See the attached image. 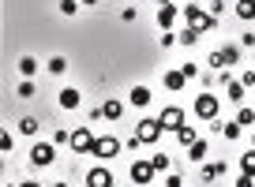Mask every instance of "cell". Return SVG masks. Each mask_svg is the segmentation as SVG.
<instances>
[{"label":"cell","instance_id":"cell-25","mask_svg":"<svg viewBox=\"0 0 255 187\" xmlns=\"http://www.w3.org/2000/svg\"><path fill=\"white\" fill-rule=\"evenodd\" d=\"M150 165L158 172H169V165H173V161H169V154H150Z\"/></svg>","mask_w":255,"mask_h":187},{"label":"cell","instance_id":"cell-36","mask_svg":"<svg viewBox=\"0 0 255 187\" xmlns=\"http://www.w3.org/2000/svg\"><path fill=\"white\" fill-rule=\"evenodd\" d=\"M240 83H244L248 90H255V68H252V71H244V75H240Z\"/></svg>","mask_w":255,"mask_h":187},{"label":"cell","instance_id":"cell-14","mask_svg":"<svg viewBox=\"0 0 255 187\" xmlns=\"http://www.w3.org/2000/svg\"><path fill=\"white\" fill-rule=\"evenodd\" d=\"M184 83H188V79H184V71H180V68H173V71H165V90H173V94H180V90H184Z\"/></svg>","mask_w":255,"mask_h":187},{"label":"cell","instance_id":"cell-15","mask_svg":"<svg viewBox=\"0 0 255 187\" xmlns=\"http://www.w3.org/2000/svg\"><path fill=\"white\" fill-rule=\"evenodd\" d=\"M225 172V161H203V184H210V180H218Z\"/></svg>","mask_w":255,"mask_h":187},{"label":"cell","instance_id":"cell-43","mask_svg":"<svg viewBox=\"0 0 255 187\" xmlns=\"http://www.w3.org/2000/svg\"><path fill=\"white\" fill-rule=\"evenodd\" d=\"M154 4H169V0H154Z\"/></svg>","mask_w":255,"mask_h":187},{"label":"cell","instance_id":"cell-34","mask_svg":"<svg viewBox=\"0 0 255 187\" xmlns=\"http://www.w3.org/2000/svg\"><path fill=\"white\" fill-rule=\"evenodd\" d=\"M158 41H161V49H173V45H176V34H173V30H165Z\"/></svg>","mask_w":255,"mask_h":187},{"label":"cell","instance_id":"cell-29","mask_svg":"<svg viewBox=\"0 0 255 187\" xmlns=\"http://www.w3.org/2000/svg\"><path fill=\"white\" fill-rule=\"evenodd\" d=\"M19 131H23V135H38V120H34V116H23V120H19Z\"/></svg>","mask_w":255,"mask_h":187},{"label":"cell","instance_id":"cell-41","mask_svg":"<svg viewBox=\"0 0 255 187\" xmlns=\"http://www.w3.org/2000/svg\"><path fill=\"white\" fill-rule=\"evenodd\" d=\"M19 187H41V184H34V180H23V184H19Z\"/></svg>","mask_w":255,"mask_h":187},{"label":"cell","instance_id":"cell-10","mask_svg":"<svg viewBox=\"0 0 255 187\" xmlns=\"http://www.w3.org/2000/svg\"><path fill=\"white\" fill-rule=\"evenodd\" d=\"M87 187H117V176H113L109 169H102V165H98V169L87 172Z\"/></svg>","mask_w":255,"mask_h":187},{"label":"cell","instance_id":"cell-32","mask_svg":"<svg viewBox=\"0 0 255 187\" xmlns=\"http://www.w3.org/2000/svg\"><path fill=\"white\" fill-rule=\"evenodd\" d=\"M15 94H19V97H34V94H38V90H34V83H30V79H23Z\"/></svg>","mask_w":255,"mask_h":187},{"label":"cell","instance_id":"cell-18","mask_svg":"<svg viewBox=\"0 0 255 187\" xmlns=\"http://www.w3.org/2000/svg\"><path fill=\"white\" fill-rule=\"evenodd\" d=\"M45 68H49V75H64V71H68V60H64L60 53H53V56L45 60Z\"/></svg>","mask_w":255,"mask_h":187},{"label":"cell","instance_id":"cell-27","mask_svg":"<svg viewBox=\"0 0 255 187\" xmlns=\"http://www.w3.org/2000/svg\"><path fill=\"white\" fill-rule=\"evenodd\" d=\"M180 71H184V79H199L203 75V68L195 60H188V64H180Z\"/></svg>","mask_w":255,"mask_h":187},{"label":"cell","instance_id":"cell-37","mask_svg":"<svg viewBox=\"0 0 255 187\" xmlns=\"http://www.w3.org/2000/svg\"><path fill=\"white\" fill-rule=\"evenodd\" d=\"M222 11H225V0H210V15L218 19V15H222Z\"/></svg>","mask_w":255,"mask_h":187},{"label":"cell","instance_id":"cell-23","mask_svg":"<svg viewBox=\"0 0 255 187\" xmlns=\"http://www.w3.org/2000/svg\"><path fill=\"white\" fill-rule=\"evenodd\" d=\"M222 56H225V68L240 64V45H225V49H222Z\"/></svg>","mask_w":255,"mask_h":187},{"label":"cell","instance_id":"cell-12","mask_svg":"<svg viewBox=\"0 0 255 187\" xmlns=\"http://www.w3.org/2000/svg\"><path fill=\"white\" fill-rule=\"evenodd\" d=\"M150 97H154V94H150V86H143V83H139V86H131V94H128V101L135 105V109H146V105H150Z\"/></svg>","mask_w":255,"mask_h":187},{"label":"cell","instance_id":"cell-31","mask_svg":"<svg viewBox=\"0 0 255 187\" xmlns=\"http://www.w3.org/2000/svg\"><path fill=\"white\" fill-rule=\"evenodd\" d=\"M207 64H210L214 71H225V56H222V49H218V53H210V56H207Z\"/></svg>","mask_w":255,"mask_h":187},{"label":"cell","instance_id":"cell-20","mask_svg":"<svg viewBox=\"0 0 255 187\" xmlns=\"http://www.w3.org/2000/svg\"><path fill=\"white\" fill-rule=\"evenodd\" d=\"M195 139H199V131H195V127H188V124H184L180 131H176V142H180V146H191Z\"/></svg>","mask_w":255,"mask_h":187},{"label":"cell","instance_id":"cell-9","mask_svg":"<svg viewBox=\"0 0 255 187\" xmlns=\"http://www.w3.org/2000/svg\"><path fill=\"white\" fill-rule=\"evenodd\" d=\"M56 105H60L64 112H75V109H79V105H83V94L75 90V86H64V90L56 94Z\"/></svg>","mask_w":255,"mask_h":187},{"label":"cell","instance_id":"cell-4","mask_svg":"<svg viewBox=\"0 0 255 187\" xmlns=\"http://www.w3.org/2000/svg\"><path fill=\"white\" fill-rule=\"evenodd\" d=\"M120 150H124V142H120L117 135H102V139L94 142V150H90V154H94L98 161H113V157H117Z\"/></svg>","mask_w":255,"mask_h":187},{"label":"cell","instance_id":"cell-11","mask_svg":"<svg viewBox=\"0 0 255 187\" xmlns=\"http://www.w3.org/2000/svg\"><path fill=\"white\" fill-rule=\"evenodd\" d=\"M176 15H184L176 4H161V8H158V26H161V30H173V26H176Z\"/></svg>","mask_w":255,"mask_h":187},{"label":"cell","instance_id":"cell-21","mask_svg":"<svg viewBox=\"0 0 255 187\" xmlns=\"http://www.w3.org/2000/svg\"><path fill=\"white\" fill-rule=\"evenodd\" d=\"M237 15L252 23V19H255V0H237Z\"/></svg>","mask_w":255,"mask_h":187},{"label":"cell","instance_id":"cell-42","mask_svg":"<svg viewBox=\"0 0 255 187\" xmlns=\"http://www.w3.org/2000/svg\"><path fill=\"white\" fill-rule=\"evenodd\" d=\"M79 4H87V8H90V4H98V0H79Z\"/></svg>","mask_w":255,"mask_h":187},{"label":"cell","instance_id":"cell-13","mask_svg":"<svg viewBox=\"0 0 255 187\" xmlns=\"http://www.w3.org/2000/svg\"><path fill=\"white\" fill-rule=\"evenodd\" d=\"M207 154H210V142H207V139H195V142L188 146V157H191L195 165H203V161H207Z\"/></svg>","mask_w":255,"mask_h":187},{"label":"cell","instance_id":"cell-2","mask_svg":"<svg viewBox=\"0 0 255 187\" xmlns=\"http://www.w3.org/2000/svg\"><path fill=\"white\" fill-rule=\"evenodd\" d=\"M135 135L143 139V146H154V142L165 135V127H161V120H158V116H143V120L135 124Z\"/></svg>","mask_w":255,"mask_h":187},{"label":"cell","instance_id":"cell-7","mask_svg":"<svg viewBox=\"0 0 255 187\" xmlns=\"http://www.w3.org/2000/svg\"><path fill=\"white\" fill-rule=\"evenodd\" d=\"M154 176H158V169L150 161H131V184L146 187V184H154Z\"/></svg>","mask_w":255,"mask_h":187},{"label":"cell","instance_id":"cell-35","mask_svg":"<svg viewBox=\"0 0 255 187\" xmlns=\"http://www.w3.org/2000/svg\"><path fill=\"white\" fill-rule=\"evenodd\" d=\"M11 146H15V142H11V135L4 131V135H0V154H11Z\"/></svg>","mask_w":255,"mask_h":187},{"label":"cell","instance_id":"cell-22","mask_svg":"<svg viewBox=\"0 0 255 187\" xmlns=\"http://www.w3.org/2000/svg\"><path fill=\"white\" fill-rule=\"evenodd\" d=\"M176 41H180V45H195V41H199V30H195V26H184V30L176 34Z\"/></svg>","mask_w":255,"mask_h":187},{"label":"cell","instance_id":"cell-16","mask_svg":"<svg viewBox=\"0 0 255 187\" xmlns=\"http://www.w3.org/2000/svg\"><path fill=\"white\" fill-rule=\"evenodd\" d=\"M102 109H105V120H113V124H117V120L124 116V101H117V97H109V101H105Z\"/></svg>","mask_w":255,"mask_h":187},{"label":"cell","instance_id":"cell-26","mask_svg":"<svg viewBox=\"0 0 255 187\" xmlns=\"http://www.w3.org/2000/svg\"><path fill=\"white\" fill-rule=\"evenodd\" d=\"M53 146H72V131L56 127V131H53Z\"/></svg>","mask_w":255,"mask_h":187},{"label":"cell","instance_id":"cell-17","mask_svg":"<svg viewBox=\"0 0 255 187\" xmlns=\"http://www.w3.org/2000/svg\"><path fill=\"white\" fill-rule=\"evenodd\" d=\"M244 90H248V86L240 83V79H233V83L225 86V94H229V101H233V105H240V101H244Z\"/></svg>","mask_w":255,"mask_h":187},{"label":"cell","instance_id":"cell-3","mask_svg":"<svg viewBox=\"0 0 255 187\" xmlns=\"http://www.w3.org/2000/svg\"><path fill=\"white\" fill-rule=\"evenodd\" d=\"M195 116L207 124V120H218V94H210V90H203V94H195Z\"/></svg>","mask_w":255,"mask_h":187},{"label":"cell","instance_id":"cell-44","mask_svg":"<svg viewBox=\"0 0 255 187\" xmlns=\"http://www.w3.org/2000/svg\"><path fill=\"white\" fill-rule=\"evenodd\" d=\"M53 187H68V184H53Z\"/></svg>","mask_w":255,"mask_h":187},{"label":"cell","instance_id":"cell-1","mask_svg":"<svg viewBox=\"0 0 255 187\" xmlns=\"http://www.w3.org/2000/svg\"><path fill=\"white\" fill-rule=\"evenodd\" d=\"M180 11H184V19H188V26H195L199 34H207V30H214V26H218V19L210 15L203 4H184Z\"/></svg>","mask_w":255,"mask_h":187},{"label":"cell","instance_id":"cell-33","mask_svg":"<svg viewBox=\"0 0 255 187\" xmlns=\"http://www.w3.org/2000/svg\"><path fill=\"white\" fill-rule=\"evenodd\" d=\"M237 124H240V127L255 124V112H252V109H240V112H237Z\"/></svg>","mask_w":255,"mask_h":187},{"label":"cell","instance_id":"cell-40","mask_svg":"<svg viewBox=\"0 0 255 187\" xmlns=\"http://www.w3.org/2000/svg\"><path fill=\"white\" fill-rule=\"evenodd\" d=\"M240 45H248V49H255V34H240Z\"/></svg>","mask_w":255,"mask_h":187},{"label":"cell","instance_id":"cell-19","mask_svg":"<svg viewBox=\"0 0 255 187\" xmlns=\"http://www.w3.org/2000/svg\"><path fill=\"white\" fill-rule=\"evenodd\" d=\"M240 172H244V176H255V146L240 154Z\"/></svg>","mask_w":255,"mask_h":187},{"label":"cell","instance_id":"cell-5","mask_svg":"<svg viewBox=\"0 0 255 187\" xmlns=\"http://www.w3.org/2000/svg\"><path fill=\"white\" fill-rule=\"evenodd\" d=\"M53 161H56V146H53V142H34V146H30V165L49 169Z\"/></svg>","mask_w":255,"mask_h":187},{"label":"cell","instance_id":"cell-8","mask_svg":"<svg viewBox=\"0 0 255 187\" xmlns=\"http://www.w3.org/2000/svg\"><path fill=\"white\" fill-rule=\"evenodd\" d=\"M161 127H165V131H180V127H184V109H180V105H169V109H161Z\"/></svg>","mask_w":255,"mask_h":187},{"label":"cell","instance_id":"cell-24","mask_svg":"<svg viewBox=\"0 0 255 187\" xmlns=\"http://www.w3.org/2000/svg\"><path fill=\"white\" fill-rule=\"evenodd\" d=\"M19 71H23V79H30L34 71H38V60H34V56H23V60H19Z\"/></svg>","mask_w":255,"mask_h":187},{"label":"cell","instance_id":"cell-28","mask_svg":"<svg viewBox=\"0 0 255 187\" xmlns=\"http://www.w3.org/2000/svg\"><path fill=\"white\" fill-rule=\"evenodd\" d=\"M56 8H60V15H75V11H79V0H56Z\"/></svg>","mask_w":255,"mask_h":187},{"label":"cell","instance_id":"cell-30","mask_svg":"<svg viewBox=\"0 0 255 187\" xmlns=\"http://www.w3.org/2000/svg\"><path fill=\"white\" fill-rule=\"evenodd\" d=\"M240 131H244V127H240L237 120H233V124H222V135H225V139H240Z\"/></svg>","mask_w":255,"mask_h":187},{"label":"cell","instance_id":"cell-39","mask_svg":"<svg viewBox=\"0 0 255 187\" xmlns=\"http://www.w3.org/2000/svg\"><path fill=\"white\" fill-rule=\"evenodd\" d=\"M237 187H255V176H244V172H240V180H237Z\"/></svg>","mask_w":255,"mask_h":187},{"label":"cell","instance_id":"cell-38","mask_svg":"<svg viewBox=\"0 0 255 187\" xmlns=\"http://www.w3.org/2000/svg\"><path fill=\"white\" fill-rule=\"evenodd\" d=\"M180 184H184L180 172H169V176H165V187H180Z\"/></svg>","mask_w":255,"mask_h":187},{"label":"cell","instance_id":"cell-6","mask_svg":"<svg viewBox=\"0 0 255 187\" xmlns=\"http://www.w3.org/2000/svg\"><path fill=\"white\" fill-rule=\"evenodd\" d=\"M94 131H90V127L87 124H83V127H75V131H72V154H90V150H94Z\"/></svg>","mask_w":255,"mask_h":187}]
</instances>
